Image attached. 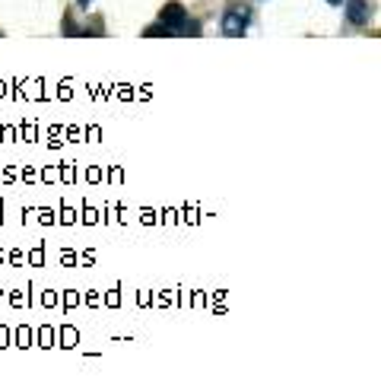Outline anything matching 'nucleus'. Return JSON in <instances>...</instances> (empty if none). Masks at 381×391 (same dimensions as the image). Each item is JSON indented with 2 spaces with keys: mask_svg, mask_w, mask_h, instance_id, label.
Instances as JSON below:
<instances>
[{
  "mask_svg": "<svg viewBox=\"0 0 381 391\" xmlns=\"http://www.w3.org/2000/svg\"><path fill=\"white\" fill-rule=\"evenodd\" d=\"M248 26V10H229L226 16H222V32L229 35V39H238L241 32H245Z\"/></svg>",
  "mask_w": 381,
  "mask_h": 391,
  "instance_id": "1",
  "label": "nucleus"
},
{
  "mask_svg": "<svg viewBox=\"0 0 381 391\" xmlns=\"http://www.w3.org/2000/svg\"><path fill=\"white\" fill-rule=\"evenodd\" d=\"M346 16L353 26H365L368 16H372V7H368V0H349L346 4Z\"/></svg>",
  "mask_w": 381,
  "mask_h": 391,
  "instance_id": "2",
  "label": "nucleus"
},
{
  "mask_svg": "<svg viewBox=\"0 0 381 391\" xmlns=\"http://www.w3.org/2000/svg\"><path fill=\"white\" fill-rule=\"evenodd\" d=\"M159 20H162V26H184L188 23V13H184L181 4H165L162 13H159Z\"/></svg>",
  "mask_w": 381,
  "mask_h": 391,
  "instance_id": "3",
  "label": "nucleus"
},
{
  "mask_svg": "<svg viewBox=\"0 0 381 391\" xmlns=\"http://www.w3.org/2000/svg\"><path fill=\"white\" fill-rule=\"evenodd\" d=\"M327 4H343V0H327Z\"/></svg>",
  "mask_w": 381,
  "mask_h": 391,
  "instance_id": "4",
  "label": "nucleus"
},
{
  "mask_svg": "<svg viewBox=\"0 0 381 391\" xmlns=\"http://www.w3.org/2000/svg\"><path fill=\"white\" fill-rule=\"evenodd\" d=\"M83 4H89V0H83Z\"/></svg>",
  "mask_w": 381,
  "mask_h": 391,
  "instance_id": "5",
  "label": "nucleus"
}]
</instances>
